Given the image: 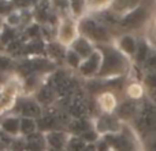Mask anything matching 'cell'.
<instances>
[{
    "instance_id": "6da1fadb",
    "label": "cell",
    "mask_w": 156,
    "mask_h": 151,
    "mask_svg": "<svg viewBox=\"0 0 156 151\" xmlns=\"http://www.w3.org/2000/svg\"><path fill=\"white\" fill-rule=\"evenodd\" d=\"M45 144L54 151H65L70 133L60 132V131H52L45 133Z\"/></svg>"
},
{
    "instance_id": "7a4b0ae2",
    "label": "cell",
    "mask_w": 156,
    "mask_h": 151,
    "mask_svg": "<svg viewBox=\"0 0 156 151\" xmlns=\"http://www.w3.org/2000/svg\"><path fill=\"white\" fill-rule=\"evenodd\" d=\"M59 41L62 44H74L77 41V25L74 24L71 19H65L63 24L59 28V33H58Z\"/></svg>"
},
{
    "instance_id": "3957f363",
    "label": "cell",
    "mask_w": 156,
    "mask_h": 151,
    "mask_svg": "<svg viewBox=\"0 0 156 151\" xmlns=\"http://www.w3.org/2000/svg\"><path fill=\"white\" fill-rule=\"evenodd\" d=\"M97 106L103 111V114H112L118 109V99L112 92H101L97 96Z\"/></svg>"
},
{
    "instance_id": "277c9868",
    "label": "cell",
    "mask_w": 156,
    "mask_h": 151,
    "mask_svg": "<svg viewBox=\"0 0 156 151\" xmlns=\"http://www.w3.org/2000/svg\"><path fill=\"white\" fill-rule=\"evenodd\" d=\"M0 131L11 138H16L21 135V117L8 116L0 122Z\"/></svg>"
},
{
    "instance_id": "5b68a950",
    "label": "cell",
    "mask_w": 156,
    "mask_h": 151,
    "mask_svg": "<svg viewBox=\"0 0 156 151\" xmlns=\"http://www.w3.org/2000/svg\"><path fill=\"white\" fill-rule=\"evenodd\" d=\"M101 63H103V55H100L99 52H93L89 58H86L85 61H82L81 63V72L85 76H90L93 73H96L97 70L101 69Z\"/></svg>"
},
{
    "instance_id": "8992f818",
    "label": "cell",
    "mask_w": 156,
    "mask_h": 151,
    "mask_svg": "<svg viewBox=\"0 0 156 151\" xmlns=\"http://www.w3.org/2000/svg\"><path fill=\"white\" fill-rule=\"evenodd\" d=\"M43 116V106L37 100H26L21 105L19 117H26V118L38 120Z\"/></svg>"
},
{
    "instance_id": "52a82bcc",
    "label": "cell",
    "mask_w": 156,
    "mask_h": 151,
    "mask_svg": "<svg viewBox=\"0 0 156 151\" xmlns=\"http://www.w3.org/2000/svg\"><path fill=\"white\" fill-rule=\"evenodd\" d=\"M55 96H56V89H54L52 87H44L37 92V99L36 100L41 106H48L52 105V102L55 100Z\"/></svg>"
},
{
    "instance_id": "ba28073f",
    "label": "cell",
    "mask_w": 156,
    "mask_h": 151,
    "mask_svg": "<svg viewBox=\"0 0 156 151\" xmlns=\"http://www.w3.org/2000/svg\"><path fill=\"white\" fill-rule=\"evenodd\" d=\"M38 131L37 120L34 118H26V117H21V135L27 138V136L34 135Z\"/></svg>"
},
{
    "instance_id": "9c48e42d",
    "label": "cell",
    "mask_w": 156,
    "mask_h": 151,
    "mask_svg": "<svg viewBox=\"0 0 156 151\" xmlns=\"http://www.w3.org/2000/svg\"><path fill=\"white\" fill-rule=\"evenodd\" d=\"M73 50L77 52L78 55H80L81 58H89L92 54H93V51H92V47L90 44L88 43V40L83 37H78L77 41L73 44Z\"/></svg>"
},
{
    "instance_id": "30bf717a",
    "label": "cell",
    "mask_w": 156,
    "mask_h": 151,
    "mask_svg": "<svg viewBox=\"0 0 156 151\" xmlns=\"http://www.w3.org/2000/svg\"><path fill=\"white\" fill-rule=\"evenodd\" d=\"M88 146L85 140H83L81 136H76V135H70L66 144L65 151H83V149Z\"/></svg>"
},
{
    "instance_id": "8fae6325",
    "label": "cell",
    "mask_w": 156,
    "mask_h": 151,
    "mask_svg": "<svg viewBox=\"0 0 156 151\" xmlns=\"http://www.w3.org/2000/svg\"><path fill=\"white\" fill-rule=\"evenodd\" d=\"M126 95L127 98H130L132 100L141 99L144 95V87L140 83H132L127 85L126 88Z\"/></svg>"
},
{
    "instance_id": "7c38bea8",
    "label": "cell",
    "mask_w": 156,
    "mask_h": 151,
    "mask_svg": "<svg viewBox=\"0 0 156 151\" xmlns=\"http://www.w3.org/2000/svg\"><path fill=\"white\" fill-rule=\"evenodd\" d=\"M66 61H67V63L70 66H73V68H80L81 63H82L81 57L74 50H69V51L66 52Z\"/></svg>"
},
{
    "instance_id": "4fadbf2b",
    "label": "cell",
    "mask_w": 156,
    "mask_h": 151,
    "mask_svg": "<svg viewBox=\"0 0 156 151\" xmlns=\"http://www.w3.org/2000/svg\"><path fill=\"white\" fill-rule=\"evenodd\" d=\"M115 0H92V6L96 10H103V8L108 7V6H112Z\"/></svg>"
},
{
    "instance_id": "5bb4252c",
    "label": "cell",
    "mask_w": 156,
    "mask_h": 151,
    "mask_svg": "<svg viewBox=\"0 0 156 151\" xmlns=\"http://www.w3.org/2000/svg\"><path fill=\"white\" fill-rule=\"evenodd\" d=\"M129 37H125L123 40L121 41V47L125 50V51L127 52H133V50H134V44H133L132 40H127Z\"/></svg>"
},
{
    "instance_id": "9a60e30c",
    "label": "cell",
    "mask_w": 156,
    "mask_h": 151,
    "mask_svg": "<svg viewBox=\"0 0 156 151\" xmlns=\"http://www.w3.org/2000/svg\"><path fill=\"white\" fill-rule=\"evenodd\" d=\"M2 40H3V43L11 44L14 41V32L11 29H5L4 33H3V36H2Z\"/></svg>"
},
{
    "instance_id": "2e32d148",
    "label": "cell",
    "mask_w": 156,
    "mask_h": 151,
    "mask_svg": "<svg viewBox=\"0 0 156 151\" xmlns=\"http://www.w3.org/2000/svg\"><path fill=\"white\" fill-rule=\"evenodd\" d=\"M10 65H11V61L8 59L7 57H3V55H0V72L8 70Z\"/></svg>"
},
{
    "instance_id": "e0dca14e",
    "label": "cell",
    "mask_w": 156,
    "mask_h": 151,
    "mask_svg": "<svg viewBox=\"0 0 156 151\" xmlns=\"http://www.w3.org/2000/svg\"><path fill=\"white\" fill-rule=\"evenodd\" d=\"M154 30H155V36H156V21H155V25H154Z\"/></svg>"
},
{
    "instance_id": "ac0fdd59",
    "label": "cell",
    "mask_w": 156,
    "mask_h": 151,
    "mask_svg": "<svg viewBox=\"0 0 156 151\" xmlns=\"http://www.w3.org/2000/svg\"><path fill=\"white\" fill-rule=\"evenodd\" d=\"M0 25H2V19H0Z\"/></svg>"
},
{
    "instance_id": "d6986e66",
    "label": "cell",
    "mask_w": 156,
    "mask_h": 151,
    "mask_svg": "<svg viewBox=\"0 0 156 151\" xmlns=\"http://www.w3.org/2000/svg\"><path fill=\"white\" fill-rule=\"evenodd\" d=\"M111 151H114V150H111Z\"/></svg>"
},
{
    "instance_id": "ffe728a7",
    "label": "cell",
    "mask_w": 156,
    "mask_h": 151,
    "mask_svg": "<svg viewBox=\"0 0 156 151\" xmlns=\"http://www.w3.org/2000/svg\"><path fill=\"white\" fill-rule=\"evenodd\" d=\"M71 2H73V0H71Z\"/></svg>"
}]
</instances>
